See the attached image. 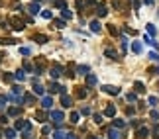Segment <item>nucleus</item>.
Instances as JSON below:
<instances>
[{
  "label": "nucleus",
  "mask_w": 159,
  "mask_h": 139,
  "mask_svg": "<svg viewBox=\"0 0 159 139\" xmlns=\"http://www.w3.org/2000/svg\"><path fill=\"white\" fill-rule=\"evenodd\" d=\"M61 106L63 108H71L73 106V98L67 96V94H61Z\"/></svg>",
  "instance_id": "obj_7"
},
{
  "label": "nucleus",
  "mask_w": 159,
  "mask_h": 139,
  "mask_svg": "<svg viewBox=\"0 0 159 139\" xmlns=\"http://www.w3.org/2000/svg\"><path fill=\"white\" fill-rule=\"evenodd\" d=\"M41 18H45V20H51V18H53V14H51L49 10H43V12H41Z\"/></svg>",
  "instance_id": "obj_36"
},
{
  "label": "nucleus",
  "mask_w": 159,
  "mask_h": 139,
  "mask_svg": "<svg viewBox=\"0 0 159 139\" xmlns=\"http://www.w3.org/2000/svg\"><path fill=\"white\" fill-rule=\"evenodd\" d=\"M14 78H16V80H22V82L26 80V75H24V71H22V69H20V71H18V73L14 75Z\"/></svg>",
  "instance_id": "obj_30"
},
{
  "label": "nucleus",
  "mask_w": 159,
  "mask_h": 139,
  "mask_svg": "<svg viewBox=\"0 0 159 139\" xmlns=\"http://www.w3.org/2000/svg\"><path fill=\"white\" fill-rule=\"evenodd\" d=\"M126 114H128V116H134V114H136V110H134V108L130 106L128 110H126Z\"/></svg>",
  "instance_id": "obj_50"
},
{
  "label": "nucleus",
  "mask_w": 159,
  "mask_h": 139,
  "mask_svg": "<svg viewBox=\"0 0 159 139\" xmlns=\"http://www.w3.org/2000/svg\"><path fill=\"white\" fill-rule=\"evenodd\" d=\"M30 53H32L30 47H20V55H30Z\"/></svg>",
  "instance_id": "obj_39"
},
{
  "label": "nucleus",
  "mask_w": 159,
  "mask_h": 139,
  "mask_svg": "<svg viewBox=\"0 0 159 139\" xmlns=\"http://www.w3.org/2000/svg\"><path fill=\"white\" fill-rule=\"evenodd\" d=\"M104 116L114 118V116H116V106H114V104H108V106H106V110H104Z\"/></svg>",
  "instance_id": "obj_10"
},
{
  "label": "nucleus",
  "mask_w": 159,
  "mask_h": 139,
  "mask_svg": "<svg viewBox=\"0 0 159 139\" xmlns=\"http://www.w3.org/2000/svg\"><path fill=\"white\" fill-rule=\"evenodd\" d=\"M157 96H149V106H157Z\"/></svg>",
  "instance_id": "obj_41"
},
{
  "label": "nucleus",
  "mask_w": 159,
  "mask_h": 139,
  "mask_svg": "<svg viewBox=\"0 0 159 139\" xmlns=\"http://www.w3.org/2000/svg\"><path fill=\"white\" fill-rule=\"evenodd\" d=\"M53 26H55L57 30H63V28H65V20H59V18H55V20H53Z\"/></svg>",
  "instance_id": "obj_24"
},
{
  "label": "nucleus",
  "mask_w": 159,
  "mask_h": 139,
  "mask_svg": "<svg viewBox=\"0 0 159 139\" xmlns=\"http://www.w3.org/2000/svg\"><path fill=\"white\" fill-rule=\"evenodd\" d=\"M49 118H51V119H53V121L57 123V126L61 128V121L65 119V116H63V112H61V110H53V112L49 114Z\"/></svg>",
  "instance_id": "obj_2"
},
{
  "label": "nucleus",
  "mask_w": 159,
  "mask_h": 139,
  "mask_svg": "<svg viewBox=\"0 0 159 139\" xmlns=\"http://www.w3.org/2000/svg\"><path fill=\"white\" fill-rule=\"evenodd\" d=\"M96 14H98V16H100V18H104V16H106V14H108V8H106V6H104V4H100V6H98V8H96Z\"/></svg>",
  "instance_id": "obj_19"
},
{
  "label": "nucleus",
  "mask_w": 159,
  "mask_h": 139,
  "mask_svg": "<svg viewBox=\"0 0 159 139\" xmlns=\"http://www.w3.org/2000/svg\"><path fill=\"white\" fill-rule=\"evenodd\" d=\"M49 94H65V86L57 84V82H51V86H49Z\"/></svg>",
  "instance_id": "obj_4"
},
{
  "label": "nucleus",
  "mask_w": 159,
  "mask_h": 139,
  "mask_svg": "<svg viewBox=\"0 0 159 139\" xmlns=\"http://www.w3.org/2000/svg\"><path fill=\"white\" fill-rule=\"evenodd\" d=\"M6 121H8L6 116H0V126H6Z\"/></svg>",
  "instance_id": "obj_51"
},
{
  "label": "nucleus",
  "mask_w": 159,
  "mask_h": 139,
  "mask_svg": "<svg viewBox=\"0 0 159 139\" xmlns=\"http://www.w3.org/2000/svg\"><path fill=\"white\" fill-rule=\"evenodd\" d=\"M136 100H137V96L134 94V92H130V94H128V102H136Z\"/></svg>",
  "instance_id": "obj_44"
},
{
  "label": "nucleus",
  "mask_w": 159,
  "mask_h": 139,
  "mask_svg": "<svg viewBox=\"0 0 159 139\" xmlns=\"http://www.w3.org/2000/svg\"><path fill=\"white\" fill-rule=\"evenodd\" d=\"M106 135H108V139H120V131H118L116 128H112V129H108Z\"/></svg>",
  "instance_id": "obj_14"
},
{
  "label": "nucleus",
  "mask_w": 159,
  "mask_h": 139,
  "mask_svg": "<svg viewBox=\"0 0 159 139\" xmlns=\"http://www.w3.org/2000/svg\"><path fill=\"white\" fill-rule=\"evenodd\" d=\"M10 24H12V28H14L16 32H22V30H24V22L20 20V18H12Z\"/></svg>",
  "instance_id": "obj_5"
},
{
  "label": "nucleus",
  "mask_w": 159,
  "mask_h": 139,
  "mask_svg": "<svg viewBox=\"0 0 159 139\" xmlns=\"http://www.w3.org/2000/svg\"><path fill=\"white\" fill-rule=\"evenodd\" d=\"M2 78H4L6 82H12V80H14V75H10V73L6 75V73H4V76H2Z\"/></svg>",
  "instance_id": "obj_42"
},
{
  "label": "nucleus",
  "mask_w": 159,
  "mask_h": 139,
  "mask_svg": "<svg viewBox=\"0 0 159 139\" xmlns=\"http://www.w3.org/2000/svg\"><path fill=\"white\" fill-rule=\"evenodd\" d=\"M43 92H45V90H43V86H41V84H34V94L43 96Z\"/></svg>",
  "instance_id": "obj_21"
},
{
  "label": "nucleus",
  "mask_w": 159,
  "mask_h": 139,
  "mask_svg": "<svg viewBox=\"0 0 159 139\" xmlns=\"http://www.w3.org/2000/svg\"><path fill=\"white\" fill-rule=\"evenodd\" d=\"M132 51L139 55V53H141V43H139V41H134V43H132Z\"/></svg>",
  "instance_id": "obj_22"
},
{
  "label": "nucleus",
  "mask_w": 159,
  "mask_h": 139,
  "mask_svg": "<svg viewBox=\"0 0 159 139\" xmlns=\"http://www.w3.org/2000/svg\"><path fill=\"white\" fill-rule=\"evenodd\" d=\"M81 114H83V116H89V114H91V108H83Z\"/></svg>",
  "instance_id": "obj_49"
},
{
  "label": "nucleus",
  "mask_w": 159,
  "mask_h": 139,
  "mask_svg": "<svg viewBox=\"0 0 159 139\" xmlns=\"http://www.w3.org/2000/svg\"><path fill=\"white\" fill-rule=\"evenodd\" d=\"M149 116H151V119H157V118H159V112H155V110H151V114H149Z\"/></svg>",
  "instance_id": "obj_48"
},
{
  "label": "nucleus",
  "mask_w": 159,
  "mask_h": 139,
  "mask_svg": "<svg viewBox=\"0 0 159 139\" xmlns=\"http://www.w3.org/2000/svg\"><path fill=\"white\" fill-rule=\"evenodd\" d=\"M147 135H149V129L145 128V126H141V128L137 129V137H139V139H145Z\"/></svg>",
  "instance_id": "obj_13"
},
{
  "label": "nucleus",
  "mask_w": 159,
  "mask_h": 139,
  "mask_svg": "<svg viewBox=\"0 0 159 139\" xmlns=\"http://www.w3.org/2000/svg\"><path fill=\"white\" fill-rule=\"evenodd\" d=\"M65 137H67V133H63L61 129H57L55 133H53V139H65Z\"/></svg>",
  "instance_id": "obj_29"
},
{
  "label": "nucleus",
  "mask_w": 159,
  "mask_h": 139,
  "mask_svg": "<svg viewBox=\"0 0 159 139\" xmlns=\"http://www.w3.org/2000/svg\"><path fill=\"white\" fill-rule=\"evenodd\" d=\"M65 75H67L69 78H73V76H75V73H73V71H71V69H67V73H65Z\"/></svg>",
  "instance_id": "obj_52"
},
{
  "label": "nucleus",
  "mask_w": 159,
  "mask_h": 139,
  "mask_svg": "<svg viewBox=\"0 0 159 139\" xmlns=\"http://www.w3.org/2000/svg\"><path fill=\"white\" fill-rule=\"evenodd\" d=\"M149 75H159V67H151L149 69Z\"/></svg>",
  "instance_id": "obj_46"
},
{
  "label": "nucleus",
  "mask_w": 159,
  "mask_h": 139,
  "mask_svg": "<svg viewBox=\"0 0 159 139\" xmlns=\"http://www.w3.org/2000/svg\"><path fill=\"white\" fill-rule=\"evenodd\" d=\"M126 51H128V37L122 35V53H126Z\"/></svg>",
  "instance_id": "obj_33"
},
{
  "label": "nucleus",
  "mask_w": 159,
  "mask_h": 139,
  "mask_svg": "<svg viewBox=\"0 0 159 139\" xmlns=\"http://www.w3.org/2000/svg\"><path fill=\"white\" fill-rule=\"evenodd\" d=\"M77 96H79V98H87V90H85L83 86H81L79 90H77Z\"/></svg>",
  "instance_id": "obj_38"
},
{
  "label": "nucleus",
  "mask_w": 159,
  "mask_h": 139,
  "mask_svg": "<svg viewBox=\"0 0 159 139\" xmlns=\"http://www.w3.org/2000/svg\"><path fill=\"white\" fill-rule=\"evenodd\" d=\"M102 92L110 94V96H118V94H120V88H118V86H112V84H104L102 86Z\"/></svg>",
  "instance_id": "obj_3"
},
{
  "label": "nucleus",
  "mask_w": 159,
  "mask_h": 139,
  "mask_svg": "<svg viewBox=\"0 0 159 139\" xmlns=\"http://www.w3.org/2000/svg\"><path fill=\"white\" fill-rule=\"evenodd\" d=\"M24 102L32 106V104H35V96L34 94H24Z\"/></svg>",
  "instance_id": "obj_20"
},
{
  "label": "nucleus",
  "mask_w": 159,
  "mask_h": 139,
  "mask_svg": "<svg viewBox=\"0 0 159 139\" xmlns=\"http://www.w3.org/2000/svg\"><path fill=\"white\" fill-rule=\"evenodd\" d=\"M132 2H134V8H136V10H139V0H132Z\"/></svg>",
  "instance_id": "obj_54"
},
{
  "label": "nucleus",
  "mask_w": 159,
  "mask_h": 139,
  "mask_svg": "<svg viewBox=\"0 0 159 139\" xmlns=\"http://www.w3.org/2000/svg\"><path fill=\"white\" fill-rule=\"evenodd\" d=\"M35 118H37V121H45V119H47V114H45V112H43V110H39Z\"/></svg>",
  "instance_id": "obj_26"
},
{
  "label": "nucleus",
  "mask_w": 159,
  "mask_h": 139,
  "mask_svg": "<svg viewBox=\"0 0 159 139\" xmlns=\"http://www.w3.org/2000/svg\"><path fill=\"white\" fill-rule=\"evenodd\" d=\"M65 139H79V137H77L75 133H67V137H65Z\"/></svg>",
  "instance_id": "obj_53"
},
{
  "label": "nucleus",
  "mask_w": 159,
  "mask_h": 139,
  "mask_svg": "<svg viewBox=\"0 0 159 139\" xmlns=\"http://www.w3.org/2000/svg\"><path fill=\"white\" fill-rule=\"evenodd\" d=\"M92 118H94V121H96V123H102V114H94Z\"/></svg>",
  "instance_id": "obj_43"
},
{
  "label": "nucleus",
  "mask_w": 159,
  "mask_h": 139,
  "mask_svg": "<svg viewBox=\"0 0 159 139\" xmlns=\"http://www.w3.org/2000/svg\"><path fill=\"white\" fill-rule=\"evenodd\" d=\"M108 32L112 33V35H118V30H116V28H114V26H108Z\"/></svg>",
  "instance_id": "obj_47"
},
{
  "label": "nucleus",
  "mask_w": 159,
  "mask_h": 139,
  "mask_svg": "<svg viewBox=\"0 0 159 139\" xmlns=\"http://www.w3.org/2000/svg\"><path fill=\"white\" fill-rule=\"evenodd\" d=\"M4 135H6V137H8V139H14V137H16V131H14V129H10V128H8V129H4Z\"/></svg>",
  "instance_id": "obj_27"
},
{
  "label": "nucleus",
  "mask_w": 159,
  "mask_h": 139,
  "mask_svg": "<svg viewBox=\"0 0 159 139\" xmlns=\"http://www.w3.org/2000/svg\"><path fill=\"white\" fill-rule=\"evenodd\" d=\"M104 55H106L108 59H112V61H116V59H118V53L114 51L112 47H106V49H104Z\"/></svg>",
  "instance_id": "obj_11"
},
{
  "label": "nucleus",
  "mask_w": 159,
  "mask_h": 139,
  "mask_svg": "<svg viewBox=\"0 0 159 139\" xmlns=\"http://www.w3.org/2000/svg\"><path fill=\"white\" fill-rule=\"evenodd\" d=\"M61 14H63V20H71V18H73V12H71V10H67V8H65V10L61 12Z\"/></svg>",
  "instance_id": "obj_31"
},
{
  "label": "nucleus",
  "mask_w": 159,
  "mask_h": 139,
  "mask_svg": "<svg viewBox=\"0 0 159 139\" xmlns=\"http://www.w3.org/2000/svg\"><path fill=\"white\" fill-rule=\"evenodd\" d=\"M53 6L59 8V10H65V8H67V2H65V0H53Z\"/></svg>",
  "instance_id": "obj_18"
},
{
  "label": "nucleus",
  "mask_w": 159,
  "mask_h": 139,
  "mask_svg": "<svg viewBox=\"0 0 159 139\" xmlns=\"http://www.w3.org/2000/svg\"><path fill=\"white\" fill-rule=\"evenodd\" d=\"M34 2H41V0H34Z\"/></svg>",
  "instance_id": "obj_57"
},
{
  "label": "nucleus",
  "mask_w": 159,
  "mask_h": 139,
  "mask_svg": "<svg viewBox=\"0 0 159 139\" xmlns=\"http://www.w3.org/2000/svg\"><path fill=\"white\" fill-rule=\"evenodd\" d=\"M22 67H24V71H28V73H32V71H34V67H32V65L28 63V61H24V63H22Z\"/></svg>",
  "instance_id": "obj_34"
},
{
  "label": "nucleus",
  "mask_w": 159,
  "mask_h": 139,
  "mask_svg": "<svg viewBox=\"0 0 159 139\" xmlns=\"http://www.w3.org/2000/svg\"><path fill=\"white\" fill-rule=\"evenodd\" d=\"M26 10L30 12V14H39V10H41V8H39V4H37V2H32V4H30Z\"/></svg>",
  "instance_id": "obj_12"
},
{
  "label": "nucleus",
  "mask_w": 159,
  "mask_h": 139,
  "mask_svg": "<svg viewBox=\"0 0 159 139\" xmlns=\"http://www.w3.org/2000/svg\"><path fill=\"white\" fill-rule=\"evenodd\" d=\"M6 102H8V96H0V110L6 108Z\"/></svg>",
  "instance_id": "obj_35"
},
{
  "label": "nucleus",
  "mask_w": 159,
  "mask_h": 139,
  "mask_svg": "<svg viewBox=\"0 0 159 139\" xmlns=\"http://www.w3.org/2000/svg\"><path fill=\"white\" fill-rule=\"evenodd\" d=\"M96 82H98V80H96V76L92 75V73H89V75H87V86H94Z\"/></svg>",
  "instance_id": "obj_16"
},
{
  "label": "nucleus",
  "mask_w": 159,
  "mask_h": 139,
  "mask_svg": "<svg viewBox=\"0 0 159 139\" xmlns=\"http://www.w3.org/2000/svg\"><path fill=\"white\" fill-rule=\"evenodd\" d=\"M51 106H53V98L51 96H43L41 98V108H43V110H49Z\"/></svg>",
  "instance_id": "obj_8"
},
{
  "label": "nucleus",
  "mask_w": 159,
  "mask_h": 139,
  "mask_svg": "<svg viewBox=\"0 0 159 139\" xmlns=\"http://www.w3.org/2000/svg\"><path fill=\"white\" fill-rule=\"evenodd\" d=\"M147 33L151 35V37H155V33H157V30H155V26H153V24H147Z\"/></svg>",
  "instance_id": "obj_28"
},
{
  "label": "nucleus",
  "mask_w": 159,
  "mask_h": 139,
  "mask_svg": "<svg viewBox=\"0 0 159 139\" xmlns=\"http://www.w3.org/2000/svg\"><path fill=\"white\" fill-rule=\"evenodd\" d=\"M61 73H63L61 65H53V67H51V71H49V75H51V78H59V76H61Z\"/></svg>",
  "instance_id": "obj_6"
},
{
  "label": "nucleus",
  "mask_w": 159,
  "mask_h": 139,
  "mask_svg": "<svg viewBox=\"0 0 159 139\" xmlns=\"http://www.w3.org/2000/svg\"><path fill=\"white\" fill-rule=\"evenodd\" d=\"M134 88H136V92H145V86H143V82H136V84H134Z\"/></svg>",
  "instance_id": "obj_32"
},
{
  "label": "nucleus",
  "mask_w": 159,
  "mask_h": 139,
  "mask_svg": "<svg viewBox=\"0 0 159 139\" xmlns=\"http://www.w3.org/2000/svg\"><path fill=\"white\" fill-rule=\"evenodd\" d=\"M149 59H151V61H157V63H159V55H157V53H153V51L149 53Z\"/></svg>",
  "instance_id": "obj_45"
},
{
  "label": "nucleus",
  "mask_w": 159,
  "mask_h": 139,
  "mask_svg": "<svg viewBox=\"0 0 159 139\" xmlns=\"http://www.w3.org/2000/svg\"><path fill=\"white\" fill-rule=\"evenodd\" d=\"M34 39H35L37 43H39V45H43V43H47V41H49V39H47V35H43V33H37V35L34 37Z\"/></svg>",
  "instance_id": "obj_17"
},
{
  "label": "nucleus",
  "mask_w": 159,
  "mask_h": 139,
  "mask_svg": "<svg viewBox=\"0 0 159 139\" xmlns=\"http://www.w3.org/2000/svg\"><path fill=\"white\" fill-rule=\"evenodd\" d=\"M91 30L94 33H100V30H102V28H100V22H98V20H92L91 22Z\"/></svg>",
  "instance_id": "obj_15"
},
{
  "label": "nucleus",
  "mask_w": 159,
  "mask_h": 139,
  "mask_svg": "<svg viewBox=\"0 0 159 139\" xmlns=\"http://www.w3.org/2000/svg\"><path fill=\"white\" fill-rule=\"evenodd\" d=\"M71 121H73V123H79V114H77V112L71 114Z\"/></svg>",
  "instance_id": "obj_40"
},
{
  "label": "nucleus",
  "mask_w": 159,
  "mask_h": 139,
  "mask_svg": "<svg viewBox=\"0 0 159 139\" xmlns=\"http://www.w3.org/2000/svg\"><path fill=\"white\" fill-rule=\"evenodd\" d=\"M16 129H20L22 133H30V131H32V123H30L28 119H18V121H16Z\"/></svg>",
  "instance_id": "obj_1"
},
{
  "label": "nucleus",
  "mask_w": 159,
  "mask_h": 139,
  "mask_svg": "<svg viewBox=\"0 0 159 139\" xmlns=\"http://www.w3.org/2000/svg\"><path fill=\"white\" fill-rule=\"evenodd\" d=\"M96 4V0H87V6H94Z\"/></svg>",
  "instance_id": "obj_55"
},
{
  "label": "nucleus",
  "mask_w": 159,
  "mask_h": 139,
  "mask_svg": "<svg viewBox=\"0 0 159 139\" xmlns=\"http://www.w3.org/2000/svg\"><path fill=\"white\" fill-rule=\"evenodd\" d=\"M124 126H126L124 119H114V128L116 129H124Z\"/></svg>",
  "instance_id": "obj_25"
},
{
  "label": "nucleus",
  "mask_w": 159,
  "mask_h": 139,
  "mask_svg": "<svg viewBox=\"0 0 159 139\" xmlns=\"http://www.w3.org/2000/svg\"><path fill=\"white\" fill-rule=\"evenodd\" d=\"M77 71H79L81 75H89V71H91V67H89V65H81V67H77Z\"/></svg>",
  "instance_id": "obj_23"
},
{
  "label": "nucleus",
  "mask_w": 159,
  "mask_h": 139,
  "mask_svg": "<svg viewBox=\"0 0 159 139\" xmlns=\"http://www.w3.org/2000/svg\"><path fill=\"white\" fill-rule=\"evenodd\" d=\"M0 135H2V133H0Z\"/></svg>",
  "instance_id": "obj_58"
},
{
  "label": "nucleus",
  "mask_w": 159,
  "mask_h": 139,
  "mask_svg": "<svg viewBox=\"0 0 159 139\" xmlns=\"http://www.w3.org/2000/svg\"><path fill=\"white\" fill-rule=\"evenodd\" d=\"M6 116H10V118H16V116H20V108L18 106H10L6 110Z\"/></svg>",
  "instance_id": "obj_9"
},
{
  "label": "nucleus",
  "mask_w": 159,
  "mask_h": 139,
  "mask_svg": "<svg viewBox=\"0 0 159 139\" xmlns=\"http://www.w3.org/2000/svg\"><path fill=\"white\" fill-rule=\"evenodd\" d=\"M12 92H14L16 96H22V94H24V92H22V86H14V88H12Z\"/></svg>",
  "instance_id": "obj_37"
},
{
  "label": "nucleus",
  "mask_w": 159,
  "mask_h": 139,
  "mask_svg": "<svg viewBox=\"0 0 159 139\" xmlns=\"http://www.w3.org/2000/svg\"><path fill=\"white\" fill-rule=\"evenodd\" d=\"M143 2H145V4H153V0H143Z\"/></svg>",
  "instance_id": "obj_56"
}]
</instances>
